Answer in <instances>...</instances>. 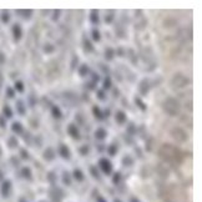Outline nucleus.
Returning <instances> with one entry per match:
<instances>
[{"instance_id":"f704fd0d","label":"nucleus","mask_w":202,"mask_h":202,"mask_svg":"<svg viewBox=\"0 0 202 202\" xmlns=\"http://www.w3.org/2000/svg\"><path fill=\"white\" fill-rule=\"evenodd\" d=\"M90 174L93 175L94 179L100 180V174H99V171H98V169H96L95 166H90Z\"/></svg>"},{"instance_id":"f03ea898","label":"nucleus","mask_w":202,"mask_h":202,"mask_svg":"<svg viewBox=\"0 0 202 202\" xmlns=\"http://www.w3.org/2000/svg\"><path fill=\"white\" fill-rule=\"evenodd\" d=\"M162 109L170 116H176L180 114V104L175 98H167L162 102Z\"/></svg>"},{"instance_id":"c9c22d12","label":"nucleus","mask_w":202,"mask_h":202,"mask_svg":"<svg viewBox=\"0 0 202 202\" xmlns=\"http://www.w3.org/2000/svg\"><path fill=\"white\" fill-rule=\"evenodd\" d=\"M79 152L83 155V156H86L89 152H90V147L88 145H83L80 149H79Z\"/></svg>"},{"instance_id":"79ce46f5","label":"nucleus","mask_w":202,"mask_h":202,"mask_svg":"<svg viewBox=\"0 0 202 202\" xmlns=\"http://www.w3.org/2000/svg\"><path fill=\"white\" fill-rule=\"evenodd\" d=\"M6 96L9 98V99H13L14 96H15V91H14V89H11V88H6Z\"/></svg>"},{"instance_id":"ddd939ff","label":"nucleus","mask_w":202,"mask_h":202,"mask_svg":"<svg viewBox=\"0 0 202 202\" xmlns=\"http://www.w3.org/2000/svg\"><path fill=\"white\" fill-rule=\"evenodd\" d=\"M90 21H91V24H94V25H98V24L100 23V16H99V11H98V10L93 9V10L90 11Z\"/></svg>"},{"instance_id":"0eeeda50","label":"nucleus","mask_w":202,"mask_h":202,"mask_svg":"<svg viewBox=\"0 0 202 202\" xmlns=\"http://www.w3.org/2000/svg\"><path fill=\"white\" fill-rule=\"evenodd\" d=\"M150 81L147 80V79H142L141 81H140V84H139V93L141 94V95H147L149 94V91H150Z\"/></svg>"},{"instance_id":"603ef678","label":"nucleus","mask_w":202,"mask_h":202,"mask_svg":"<svg viewBox=\"0 0 202 202\" xmlns=\"http://www.w3.org/2000/svg\"><path fill=\"white\" fill-rule=\"evenodd\" d=\"M95 85H96V84H94L93 81H91V83H89V84H88V88H89V90H94V89H95Z\"/></svg>"},{"instance_id":"e2e57ef3","label":"nucleus","mask_w":202,"mask_h":202,"mask_svg":"<svg viewBox=\"0 0 202 202\" xmlns=\"http://www.w3.org/2000/svg\"><path fill=\"white\" fill-rule=\"evenodd\" d=\"M1 154H3V151H1V147H0V156H1Z\"/></svg>"},{"instance_id":"37998d69","label":"nucleus","mask_w":202,"mask_h":202,"mask_svg":"<svg viewBox=\"0 0 202 202\" xmlns=\"http://www.w3.org/2000/svg\"><path fill=\"white\" fill-rule=\"evenodd\" d=\"M120 180H121V174H120V172H116V174L114 175V177H112V182H114L115 185H117V184L120 182Z\"/></svg>"},{"instance_id":"393cba45","label":"nucleus","mask_w":202,"mask_h":202,"mask_svg":"<svg viewBox=\"0 0 202 202\" xmlns=\"http://www.w3.org/2000/svg\"><path fill=\"white\" fill-rule=\"evenodd\" d=\"M111 86H112L111 78H110V76H106V78L104 79V81H102V90H104V91H105V90H109V89H111Z\"/></svg>"},{"instance_id":"f3484780","label":"nucleus","mask_w":202,"mask_h":202,"mask_svg":"<svg viewBox=\"0 0 202 202\" xmlns=\"http://www.w3.org/2000/svg\"><path fill=\"white\" fill-rule=\"evenodd\" d=\"M50 111H51L53 117H55V119H61V117H63V112H61V110H60V107H59V106L53 105V106H51V109H50Z\"/></svg>"},{"instance_id":"7ed1b4c3","label":"nucleus","mask_w":202,"mask_h":202,"mask_svg":"<svg viewBox=\"0 0 202 202\" xmlns=\"http://www.w3.org/2000/svg\"><path fill=\"white\" fill-rule=\"evenodd\" d=\"M170 84L174 89H181L190 84V79H187V76H185L184 74H175Z\"/></svg>"},{"instance_id":"864d4df0","label":"nucleus","mask_w":202,"mask_h":202,"mask_svg":"<svg viewBox=\"0 0 202 202\" xmlns=\"http://www.w3.org/2000/svg\"><path fill=\"white\" fill-rule=\"evenodd\" d=\"M0 127H5V120L3 116H0Z\"/></svg>"},{"instance_id":"680f3d73","label":"nucleus","mask_w":202,"mask_h":202,"mask_svg":"<svg viewBox=\"0 0 202 202\" xmlns=\"http://www.w3.org/2000/svg\"><path fill=\"white\" fill-rule=\"evenodd\" d=\"M3 179V172H1V170H0V180Z\"/></svg>"},{"instance_id":"5701e85b","label":"nucleus","mask_w":202,"mask_h":202,"mask_svg":"<svg viewBox=\"0 0 202 202\" xmlns=\"http://www.w3.org/2000/svg\"><path fill=\"white\" fill-rule=\"evenodd\" d=\"M16 110H18V112H19L20 115H25V114H26V107H25L24 102L21 100L16 101Z\"/></svg>"},{"instance_id":"c756f323","label":"nucleus","mask_w":202,"mask_h":202,"mask_svg":"<svg viewBox=\"0 0 202 202\" xmlns=\"http://www.w3.org/2000/svg\"><path fill=\"white\" fill-rule=\"evenodd\" d=\"M16 13L18 14H21L25 19H30L31 15H33V10H30V9H28V10H18Z\"/></svg>"},{"instance_id":"f8f14e48","label":"nucleus","mask_w":202,"mask_h":202,"mask_svg":"<svg viewBox=\"0 0 202 202\" xmlns=\"http://www.w3.org/2000/svg\"><path fill=\"white\" fill-rule=\"evenodd\" d=\"M43 156H44V159L46 161H53L55 159V151L53 150V147H46V150L44 151Z\"/></svg>"},{"instance_id":"58836bf2","label":"nucleus","mask_w":202,"mask_h":202,"mask_svg":"<svg viewBox=\"0 0 202 202\" xmlns=\"http://www.w3.org/2000/svg\"><path fill=\"white\" fill-rule=\"evenodd\" d=\"M1 20H3V23H9V20H10V15H9V11H6V10H4L3 11V14H1Z\"/></svg>"},{"instance_id":"6e6d98bb","label":"nucleus","mask_w":202,"mask_h":202,"mask_svg":"<svg viewBox=\"0 0 202 202\" xmlns=\"http://www.w3.org/2000/svg\"><path fill=\"white\" fill-rule=\"evenodd\" d=\"M100 68H101V70H102L104 73H109V68H107V66H105V65H102V64H101Z\"/></svg>"},{"instance_id":"aec40b11","label":"nucleus","mask_w":202,"mask_h":202,"mask_svg":"<svg viewBox=\"0 0 202 202\" xmlns=\"http://www.w3.org/2000/svg\"><path fill=\"white\" fill-rule=\"evenodd\" d=\"M121 162H122V165H124V166L130 167V166H132V165H134V159H132L130 155H125V156L122 157Z\"/></svg>"},{"instance_id":"4c0bfd02","label":"nucleus","mask_w":202,"mask_h":202,"mask_svg":"<svg viewBox=\"0 0 202 202\" xmlns=\"http://www.w3.org/2000/svg\"><path fill=\"white\" fill-rule=\"evenodd\" d=\"M127 134L129 135H135L136 134V126L132 122H130L129 126H127Z\"/></svg>"},{"instance_id":"39448f33","label":"nucleus","mask_w":202,"mask_h":202,"mask_svg":"<svg viewBox=\"0 0 202 202\" xmlns=\"http://www.w3.org/2000/svg\"><path fill=\"white\" fill-rule=\"evenodd\" d=\"M49 195H50V199L54 202H61L63 197H64V191L59 187H53L50 191H49Z\"/></svg>"},{"instance_id":"a211bd4d","label":"nucleus","mask_w":202,"mask_h":202,"mask_svg":"<svg viewBox=\"0 0 202 202\" xmlns=\"http://www.w3.org/2000/svg\"><path fill=\"white\" fill-rule=\"evenodd\" d=\"M83 44H84V49L86 53H93L94 51V46H93V43L88 39V38H84L83 40Z\"/></svg>"},{"instance_id":"cd10ccee","label":"nucleus","mask_w":202,"mask_h":202,"mask_svg":"<svg viewBox=\"0 0 202 202\" xmlns=\"http://www.w3.org/2000/svg\"><path fill=\"white\" fill-rule=\"evenodd\" d=\"M91 38H93V40H94V41L99 43V41L101 40L100 31H99L98 29H93V30H91Z\"/></svg>"},{"instance_id":"3c124183","label":"nucleus","mask_w":202,"mask_h":202,"mask_svg":"<svg viewBox=\"0 0 202 202\" xmlns=\"http://www.w3.org/2000/svg\"><path fill=\"white\" fill-rule=\"evenodd\" d=\"M29 100H30V105H31V106L35 105L36 101H35V96H34V95H30V96H29Z\"/></svg>"},{"instance_id":"20e7f679","label":"nucleus","mask_w":202,"mask_h":202,"mask_svg":"<svg viewBox=\"0 0 202 202\" xmlns=\"http://www.w3.org/2000/svg\"><path fill=\"white\" fill-rule=\"evenodd\" d=\"M170 135L172 136V139H175L177 142H186L189 136H187V132L181 129V127H174L171 131H170Z\"/></svg>"},{"instance_id":"4d7b16f0","label":"nucleus","mask_w":202,"mask_h":202,"mask_svg":"<svg viewBox=\"0 0 202 202\" xmlns=\"http://www.w3.org/2000/svg\"><path fill=\"white\" fill-rule=\"evenodd\" d=\"M96 202H107V201H106V200H105L102 196H99V197L96 199Z\"/></svg>"},{"instance_id":"423d86ee","label":"nucleus","mask_w":202,"mask_h":202,"mask_svg":"<svg viewBox=\"0 0 202 202\" xmlns=\"http://www.w3.org/2000/svg\"><path fill=\"white\" fill-rule=\"evenodd\" d=\"M99 167L101 169V171H102L104 174H106V175H110L111 171H112V164H111V161L107 160V159H105V157L100 159V161H99Z\"/></svg>"},{"instance_id":"c85d7f7f","label":"nucleus","mask_w":202,"mask_h":202,"mask_svg":"<svg viewBox=\"0 0 202 202\" xmlns=\"http://www.w3.org/2000/svg\"><path fill=\"white\" fill-rule=\"evenodd\" d=\"M3 114H4V116L8 117V119L13 117V111H11V109H10L9 105H5V106L3 107Z\"/></svg>"},{"instance_id":"e433bc0d","label":"nucleus","mask_w":202,"mask_h":202,"mask_svg":"<svg viewBox=\"0 0 202 202\" xmlns=\"http://www.w3.org/2000/svg\"><path fill=\"white\" fill-rule=\"evenodd\" d=\"M54 50H55V46H54L53 44H45L44 51H45L46 54H51V53H54Z\"/></svg>"},{"instance_id":"a878e982","label":"nucleus","mask_w":202,"mask_h":202,"mask_svg":"<svg viewBox=\"0 0 202 202\" xmlns=\"http://www.w3.org/2000/svg\"><path fill=\"white\" fill-rule=\"evenodd\" d=\"M21 176H23L24 179L31 180V176H33V174H31V170H30L29 167H23V169H21Z\"/></svg>"},{"instance_id":"b1692460","label":"nucleus","mask_w":202,"mask_h":202,"mask_svg":"<svg viewBox=\"0 0 202 202\" xmlns=\"http://www.w3.org/2000/svg\"><path fill=\"white\" fill-rule=\"evenodd\" d=\"M11 130H13V132H15V134H23V125L20 124V122H13V125H11Z\"/></svg>"},{"instance_id":"de8ad7c7","label":"nucleus","mask_w":202,"mask_h":202,"mask_svg":"<svg viewBox=\"0 0 202 202\" xmlns=\"http://www.w3.org/2000/svg\"><path fill=\"white\" fill-rule=\"evenodd\" d=\"M20 155H21V159H24V160H28L29 159V152L25 149H21L20 150Z\"/></svg>"},{"instance_id":"7c9ffc66","label":"nucleus","mask_w":202,"mask_h":202,"mask_svg":"<svg viewBox=\"0 0 202 202\" xmlns=\"http://www.w3.org/2000/svg\"><path fill=\"white\" fill-rule=\"evenodd\" d=\"M63 182L66 186H70L71 185V176L69 175V172H64L63 174Z\"/></svg>"},{"instance_id":"4468645a","label":"nucleus","mask_w":202,"mask_h":202,"mask_svg":"<svg viewBox=\"0 0 202 202\" xmlns=\"http://www.w3.org/2000/svg\"><path fill=\"white\" fill-rule=\"evenodd\" d=\"M126 114L124 112V111H117L116 114H115V120H116V122L117 124H120V125H122V124H125L126 122Z\"/></svg>"},{"instance_id":"c03bdc74","label":"nucleus","mask_w":202,"mask_h":202,"mask_svg":"<svg viewBox=\"0 0 202 202\" xmlns=\"http://www.w3.org/2000/svg\"><path fill=\"white\" fill-rule=\"evenodd\" d=\"M78 63H79V58L75 55L74 58H73V60H71V70H75V68H76V65H78Z\"/></svg>"},{"instance_id":"bb28decb","label":"nucleus","mask_w":202,"mask_h":202,"mask_svg":"<svg viewBox=\"0 0 202 202\" xmlns=\"http://www.w3.org/2000/svg\"><path fill=\"white\" fill-rule=\"evenodd\" d=\"M135 104H136V106H137V107H139L141 111H146L147 106H146V104L141 100L140 98H135Z\"/></svg>"},{"instance_id":"09e8293b","label":"nucleus","mask_w":202,"mask_h":202,"mask_svg":"<svg viewBox=\"0 0 202 202\" xmlns=\"http://www.w3.org/2000/svg\"><path fill=\"white\" fill-rule=\"evenodd\" d=\"M24 140H25L28 144H31V137H30V134H29V132H25V134H24Z\"/></svg>"},{"instance_id":"2f4dec72","label":"nucleus","mask_w":202,"mask_h":202,"mask_svg":"<svg viewBox=\"0 0 202 202\" xmlns=\"http://www.w3.org/2000/svg\"><path fill=\"white\" fill-rule=\"evenodd\" d=\"M8 144H9V147H11V149L18 147V145H19V142H18V140H16V137H15V136H10V139H9Z\"/></svg>"},{"instance_id":"a18cd8bd","label":"nucleus","mask_w":202,"mask_h":202,"mask_svg":"<svg viewBox=\"0 0 202 202\" xmlns=\"http://www.w3.org/2000/svg\"><path fill=\"white\" fill-rule=\"evenodd\" d=\"M48 180H49L51 184H54V182L56 181V175H55V172H49V174H48Z\"/></svg>"},{"instance_id":"72a5a7b5","label":"nucleus","mask_w":202,"mask_h":202,"mask_svg":"<svg viewBox=\"0 0 202 202\" xmlns=\"http://www.w3.org/2000/svg\"><path fill=\"white\" fill-rule=\"evenodd\" d=\"M107 152H109V155L110 156H115L116 154H117V146L116 145H110L109 147H107Z\"/></svg>"},{"instance_id":"4be33fe9","label":"nucleus","mask_w":202,"mask_h":202,"mask_svg":"<svg viewBox=\"0 0 202 202\" xmlns=\"http://www.w3.org/2000/svg\"><path fill=\"white\" fill-rule=\"evenodd\" d=\"M114 56H115V50L112 48H106L105 49V59L107 61H111L114 59Z\"/></svg>"},{"instance_id":"6ab92c4d","label":"nucleus","mask_w":202,"mask_h":202,"mask_svg":"<svg viewBox=\"0 0 202 202\" xmlns=\"http://www.w3.org/2000/svg\"><path fill=\"white\" fill-rule=\"evenodd\" d=\"M79 75L81 76V78H85L88 74H89V71H90V69H89V65H86V64H83V65H80L79 66Z\"/></svg>"},{"instance_id":"dca6fc26","label":"nucleus","mask_w":202,"mask_h":202,"mask_svg":"<svg viewBox=\"0 0 202 202\" xmlns=\"http://www.w3.org/2000/svg\"><path fill=\"white\" fill-rule=\"evenodd\" d=\"M73 177H74L76 181H79V182H83V181L85 180V175H84V172H83L80 169H75V170H74Z\"/></svg>"},{"instance_id":"13d9d810","label":"nucleus","mask_w":202,"mask_h":202,"mask_svg":"<svg viewBox=\"0 0 202 202\" xmlns=\"http://www.w3.org/2000/svg\"><path fill=\"white\" fill-rule=\"evenodd\" d=\"M130 202H140V201H139V200H137L136 197H132V199L130 200Z\"/></svg>"},{"instance_id":"412c9836","label":"nucleus","mask_w":202,"mask_h":202,"mask_svg":"<svg viewBox=\"0 0 202 202\" xmlns=\"http://www.w3.org/2000/svg\"><path fill=\"white\" fill-rule=\"evenodd\" d=\"M93 114H94V116L98 119V120H104L105 117H104V112L101 111V109L99 107V106H94L93 107Z\"/></svg>"},{"instance_id":"a19ab883","label":"nucleus","mask_w":202,"mask_h":202,"mask_svg":"<svg viewBox=\"0 0 202 202\" xmlns=\"http://www.w3.org/2000/svg\"><path fill=\"white\" fill-rule=\"evenodd\" d=\"M96 95H98V99H99V100H101V101L106 100V93H105L104 90H98Z\"/></svg>"},{"instance_id":"8fccbe9b","label":"nucleus","mask_w":202,"mask_h":202,"mask_svg":"<svg viewBox=\"0 0 202 202\" xmlns=\"http://www.w3.org/2000/svg\"><path fill=\"white\" fill-rule=\"evenodd\" d=\"M60 14H61V10H55V11H54L53 20H58V19H59V16H60Z\"/></svg>"},{"instance_id":"49530a36","label":"nucleus","mask_w":202,"mask_h":202,"mask_svg":"<svg viewBox=\"0 0 202 202\" xmlns=\"http://www.w3.org/2000/svg\"><path fill=\"white\" fill-rule=\"evenodd\" d=\"M91 80H93L94 84H98V83L100 81V76H99L96 73H93V74H91Z\"/></svg>"},{"instance_id":"473e14b6","label":"nucleus","mask_w":202,"mask_h":202,"mask_svg":"<svg viewBox=\"0 0 202 202\" xmlns=\"http://www.w3.org/2000/svg\"><path fill=\"white\" fill-rule=\"evenodd\" d=\"M114 18H115V13H114V10H110L109 14L105 16V21H106L107 24H111V23L114 21Z\"/></svg>"},{"instance_id":"bf43d9fd","label":"nucleus","mask_w":202,"mask_h":202,"mask_svg":"<svg viewBox=\"0 0 202 202\" xmlns=\"http://www.w3.org/2000/svg\"><path fill=\"white\" fill-rule=\"evenodd\" d=\"M19 202H26V200H25V199H24V197H21V199H20V200H19Z\"/></svg>"},{"instance_id":"ea45409f","label":"nucleus","mask_w":202,"mask_h":202,"mask_svg":"<svg viewBox=\"0 0 202 202\" xmlns=\"http://www.w3.org/2000/svg\"><path fill=\"white\" fill-rule=\"evenodd\" d=\"M15 90H16L18 93H23V91H24V84H23L21 81H16V83H15Z\"/></svg>"},{"instance_id":"1a4fd4ad","label":"nucleus","mask_w":202,"mask_h":202,"mask_svg":"<svg viewBox=\"0 0 202 202\" xmlns=\"http://www.w3.org/2000/svg\"><path fill=\"white\" fill-rule=\"evenodd\" d=\"M59 154H60V156H61L63 159H65V160H70V157H71V151H70V149H69L66 145H64V144H61V145L59 146Z\"/></svg>"},{"instance_id":"2eb2a0df","label":"nucleus","mask_w":202,"mask_h":202,"mask_svg":"<svg viewBox=\"0 0 202 202\" xmlns=\"http://www.w3.org/2000/svg\"><path fill=\"white\" fill-rule=\"evenodd\" d=\"M106 136H107V132H106V130L104 129V127H99V129H96V131H95V137H96V140H105L106 139Z\"/></svg>"},{"instance_id":"5fc2aeb1","label":"nucleus","mask_w":202,"mask_h":202,"mask_svg":"<svg viewBox=\"0 0 202 202\" xmlns=\"http://www.w3.org/2000/svg\"><path fill=\"white\" fill-rule=\"evenodd\" d=\"M4 63H5V55L0 53V64H4Z\"/></svg>"},{"instance_id":"0e129e2a","label":"nucleus","mask_w":202,"mask_h":202,"mask_svg":"<svg viewBox=\"0 0 202 202\" xmlns=\"http://www.w3.org/2000/svg\"><path fill=\"white\" fill-rule=\"evenodd\" d=\"M40 202H45V201H40Z\"/></svg>"},{"instance_id":"9b49d317","label":"nucleus","mask_w":202,"mask_h":202,"mask_svg":"<svg viewBox=\"0 0 202 202\" xmlns=\"http://www.w3.org/2000/svg\"><path fill=\"white\" fill-rule=\"evenodd\" d=\"M11 31H13L14 40H15V41H19V40L21 39V36H23V30H21V26H20L19 24H14V25H13Z\"/></svg>"},{"instance_id":"052dcab7","label":"nucleus","mask_w":202,"mask_h":202,"mask_svg":"<svg viewBox=\"0 0 202 202\" xmlns=\"http://www.w3.org/2000/svg\"><path fill=\"white\" fill-rule=\"evenodd\" d=\"M114 202H121V200H119V199H115V200H114Z\"/></svg>"},{"instance_id":"6e6552de","label":"nucleus","mask_w":202,"mask_h":202,"mask_svg":"<svg viewBox=\"0 0 202 202\" xmlns=\"http://www.w3.org/2000/svg\"><path fill=\"white\" fill-rule=\"evenodd\" d=\"M68 132H69V135H70L73 139L80 140V130H79V127H78L75 124H70V125L68 126Z\"/></svg>"},{"instance_id":"f257e3e1","label":"nucleus","mask_w":202,"mask_h":202,"mask_svg":"<svg viewBox=\"0 0 202 202\" xmlns=\"http://www.w3.org/2000/svg\"><path fill=\"white\" fill-rule=\"evenodd\" d=\"M159 156L164 161L170 162V164H181L182 160H184V156H182L181 151L179 149H176L175 146L169 145V144H165V145H162L160 147Z\"/></svg>"},{"instance_id":"9d476101","label":"nucleus","mask_w":202,"mask_h":202,"mask_svg":"<svg viewBox=\"0 0 202 202\" xmlns=\"http://www.w3.org/2000/svg\"><path fill=\"white\" fill-rule=\"evenodd\" d=\"M10 191H11V182H10L9 180H6V181H4L3 185H1L0 194H1L3 197H8L9 194H10Z\"/></svg>"}]
</instances>
